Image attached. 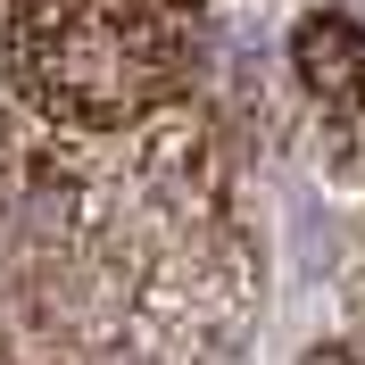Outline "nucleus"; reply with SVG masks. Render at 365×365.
I'll return each mask as SVG.
<instances>
[{
    "instance_id": "f03ea898",
    "label": "nucleus",
    "mask_w": 365,
    "mask_h": 365,
    "mask_svg": "<svg viewBox=\"0 0 365 365\" xmlns=\"http://www.w3.org/2000/svg\"><path fill=\"white\" fill-rule=\"evenodd\" d=\"M307 365H365V341H357V332H341V341H324Z\"/></svg>"
},
{
    "instance_id": "f257e3e1",
    "label": "nucleus",
    "mask_w": 365,
    "mask_h": 365,
    "mask_svg": "<svg viewBox=\"0 0 365 365\" xmlns=\"http://www.w3.org/2000/svg\"><path fill=\"white\" fill-rule=\"evenodd\" d=\"M0 75L50 133H141L191 100V0H9Z\"/></svg>"
},
{
    "instance_id": "7ed1b4c3",
    "label": "nucleus",
    "mask_w": 365,
    "mask_h": 365,
    "mask_svg": "<svg viewBox=\"0 0 365 365\" xmlns=\"http://www.w3.org/2000/svg\"><path fill=\"white\" fill-rule=\"evenodd\" d=\"M0 58H9V0H0ZM0 91H9V75H0Z\"/></svg>"
}]
</instances>
